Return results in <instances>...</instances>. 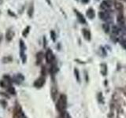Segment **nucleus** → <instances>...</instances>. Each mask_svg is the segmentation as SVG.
I'll return each instance as SVG.
<instances>
[{
	"instance_id": "obj_24",
	"label": "nucleus",
	"mask_w": 126,
	"mask_h": 118,
	"mask_svg": "<svg viewBox=\"0 0 126 118\" xmlns=\"http://www.w3.org/2000/svg\"><path fill=\"white\" fill-rule=\"evenodd\" d=\"M106 73H107V66L106 64H102V74L103 76H106Z\"/></svg>"
},
{
	"instance_id": "obj_16",
	"label": "nucleus",
	"mask_w": 126,
	"mask_h": 118,
	"mask_svg": "<svg viewBox=\"0 0 126 118\" xmlns=\"http://www.w3.org/2000/svg\"><path fill=\"white\" fill-rule=\"evenodd\" d=\"M114 7H115V9L119 11L120 13H122V11L124 10V6L123 4L121 2H114Z\"/></svg>"
},
{
	"instance_id": "obj_18",
	"label": "nucleus",
	"mask_w": 126,
	"mask_h": 118,
	"mask_svg": "<svg viewBox=\"0 0 126 118\" xmlns=\"http://www.w3.org/2000/svg\"><path fill=\"white\" fill-rule=\"evenodd\" d=\"M117 21L121 25L125 24V18H124V16L122 14V13H120V14H118L117 16Z\"/></svg>"
},
{
	"instance_id": "obj_26",
	"label": "nucleus",
	"mask_w": 126,
	"mask_h": 118,
	"mask_svg": "<svg viewBox=\"0 0 126 118\" xmlns=\"http://www.w3.org/2000/svg\"><path fill=\"white\" fill-rule=\"evenodd\" d=\"M7 14H8V15L9 16H10V17H15V18H17V15L16 14L14 11H12L11 10H7Z\"/></svg>"
},
{
	"instance_id": "obj_22",
	"label": "nucleus",
	"mask_w": 126,
	"mask_h": 118,
	"mask_svg": "<svg viewBox=\"0 0 126 118\" xmlns=\"http://www.w3.org/2000/svg\"><path fill=\"white\" fill-rule=\"evenodd\" d=\"M121 31V29L120 28H118L117 26H113L112 27V33H113V35H115V36H117V35L119 34V32Z\"/></svg>"
},
{
	"instance_id": "obj_3",
	"label": "nucleus",
	"mask_w": 126,
	"mask_h": 118,
	"mask_svg": "<svg viewBox=\"0 0 126 118\" xmlns=\"http://www.w3.org/2000/svg\"><path fill=\"white\" fill-rule=\"evenodd\" d=\"M24 115L25 114L23 113L21 106L20 105V104L16 103L13 111V118H22Z\"/></svg>"
},
{
	"instance_id": "obj_20",
	"label": "nucleus",
	"mask_w": 126,
	"mask_h": 118,
	"mask_svg": "<svg viewBox=\"0 0 126 118\" xmlns=\"http://www.w3.org/2000/svg\"><path fill=\"white\" fill-rule=\"evenodd\" d=\"M6 91L7 93L10 94V95H16V94H17V91H16V89L14 88L13 86H10L7 89H6Z\"/></svg>"
},
{
	"instance_id": "obj_23",
	"label": "nucleus",
	"mask_w": 126,
	"mask_h": 118,
	"mask_svg": "<svg viewBox=\"0 0 126 118\" xmlns=\"http://www.w3.org/2000/svg\"><path fill=\"white\" fill-rule=\"evenodd\" d=\"M102 29H103V30L106 33H109V31H110V27L109 23L102 24Z\"/></svg>"
},
{
	"instance_id": "obj_8",
	"label": "nucleus",
	"mask_w": 126,
	"mask_h": 118,
	"mask_svg": "<svg viewBox=\"0 0 126 118\" xmlns=\"http://www.w3.org/2000/svg\"><path fill=\"white\" fill-rule=\"evenodd\" d=\"M45 83H46L45 77L43 76H42L39 77L38 79H36V80H35L33 85H34L35 88H41L45 84Z\"/></svg>"
},
{
	"instance_id": "obj_17",
	"label": "nucleus",
	"mask_w": 126,
	"mask_h": 118,
	"mask_svg": "<svg viewBox=\"0 0 126 118\" xmlns=\"http://www.w3.org/2000/svg\"><path fill=\"white\" fill-rule=\"evenodd\" d=\"M13 57L10 56V55H8V56H5L3 57L2 59V62L3 64H9V63H11L13 61Z\"/></svg>"
},
{
	"instance_id": "obj_35",
	"label": "nucleus",
	"mask_w": 126,
	"mask_h": 118,
	"mask_svg": "<svg viewBox=\"0 0 126 118\" xmlns=\"http://www.w3.org/2000/svg\"><path fill=\"white\" fill-rule=\"evenodd\" d=\"M2 3H3V0H0V5H2Z\"/></svg>"
},
{
	"instance_id": "obj_9",
	"label": "nucleus",
	"mask_w": 126,
	"mask_h": 118,
	"mask_svg": "<svg viewBox=\"0 0 126 118\" xmlns=\"http://www.w3.org/2000/svg\"><path fill=\"white\" fill-rule=\"evenodd\" d=\"M15 36V32L14 31L10 28V29H8L6 31V35H5V38H6V40L7 42H10L12 39H13Z\"/></svg>"
},
{
	"instance_id": "obj_10",
	"label": "nucleus",
	"mask_w": 126,
	"mask_h": 118,
	"mask_svg": "<svg viewBox=\"0 0 126 118\" xmlns=\"http://www.w3.org/2000/svg\"><path fill=\"white\" fill-rule=\"evenodd\" d=\"M24 80H25V77H24V76L21 73H18L16 75L14 78H12V81L16 83V84H20Z\"/></svg>"
},
{
	"instance_id": "obj_28",
	"label": "nucleus",
	"mask_w": 126,
	"mask_h": 118,
	"mask_svg": "<svg viewBox=\"0 0 126 118\" xmlns=\"http://www.w3.org/2000/svg\"><path fill=\"white\" fill-rule=\"evenodd\" d=\"M0 104H1V105H2V107H3V108H6V106H7V102H6V101L3 100V99H1V100H0Z\"/></svg>"
},
{
	"instance_id": "obj_33",
	"label": "nucleus",
	"mask_w": 126,
	"mask_h": 118,
	"mask_svg": "<svg viewBox=\"0 0 126 118\" xmlns=\"http://www.w3.org/2000/svg\"><path fill=\"white\" fill-rule=\"evenodd\" d=\"M46 1L47 2V3H48L50 6H51V2H50V0H46Z\"/></svg>"
},
{
	"instance_id": "obj_2",
	"label": "nucleus",
	"mask_w": 126,
	"mask_h": 118,
	"mask_svg": "<svg viewBox=\"0 0 126 118\" xmlns=\"http://www.w3.org/2000/svg\"><path fill=\"white\" fill-rule=\"evenodd\" d=\"M19 48H20V57L21 58V61L23 64H25L27 61V56L25 54L26 50V45L23 39H20L19 40Z\"/></svg>"
},
{
	"instance_id": "obj_30",
	"label": "nucleus",
	"mask_w": 126,
	"mask_h": 118,
	"mask_svg": "<svg viewBox=\"0 0 126 118\" xmlns=\"http://www.w3.org/2000/svg\"><path fill=\"white\" fill-rule=\"evenodd\" d=\"M41 73L43 76H45V74H46V68H45V66H42V69H41Z\"/></svg>"
},
{
	"instance_id": "obj_19",
	"label": "nucleus",
	"mask_w": 126,
	"mask_h": 118,
	"mask_svg": "<svg viewBox=\"0 0 126 118\" xmlns=\"http://www.w3.org/2000/svg\"><path fill=\"white\" fill-rule=\"evenodd\" d=\"M58 71V66L56 65V63L53 62L52 64H51V66L50 68V73L51 74H54V73H56Z\"/></svg>"
},
{
	"instance_id": "obj_37",
	"label": "nucleus",
	"mask_w": 126,
	"mask_h": 118,
	"mask_svg": "<svg viewBox=\"0 0 126 118\" xmlns=\"http://www.w3.org/2000/svg\"><path fill=\"white\" fill-rule=\"evenodd\" d=\"M22 118H27V117H26V116H25V115H24V116H23V117H22Z\"/></svg>"
},
{
	"instance_id": "obj_27",
	"label": "nucleus",
	"mask_w": 126,
	"mask_h": 118,
	"mask_svg": "<svg viewBox=\"0 0 126 118\" xmlns=\"http://www.w3.org/2000/svg\"><path fill=\"white\" fill-rule=\"evenodd\" d=\"M74 73H75V76H76V77H77V80H78V81H80V75H79V71H78V69H74Z\"/></svg>"
},
{
	"instance_id": "obj_1",
	"label": "nucleus",
	"mask_w": 126,
	"mask_h": 118,
	"mask_svg": "<svg viewBox=\"0 0 126 118\" xmlns=\"http://www.w3.org/2000/svg\"><path fill=\"white\" fill-rule=\"evenodd\" d=\"M67 105V97L65 94H61L59 96L56 103V108L60 113H63L66 109Z\"/></svg>"
},
{
	"instance_id": "obj_4",
	"label": "nucleus",
	"mask_w": 126,
	"mask_h": 118,
	"mask_svg": "<svg viewBox=\"0 0 126 118\" xmlns=\"http://www.w3.org/2000/svg\"><path fill=\"white\" fill-rule=\"evenodd\" d=\"M45 58H46V61L48 63V64H52V63L54 61V55L53 51L50 49H47V52L45 54Z\"/></svg>"
},
{
	"instance_id": "obj_39",
	"label": "nucleus",
	"mask_w": 126,
	"mask_h": 118,
	"mask_svg": "<svg viewBox=\"0 0 126 118\" xmlns=\"http://www.w3.org/2000/svg\"><path fill=\"white\" fill-rule=\"evenodd\" d=\"M77 1H78V0H77Z\"/></svg>"
},
{
	"instance_id": "obj_36",
	"label": "nucleus",
	"mask_w": 126,
	"mask_h": 118,
	"mask_svg": "<svg viewBox=\"0 0 126 118\" xmlns=\"http://www.w3.org/2000/svg\"><path fill=\"white\" fill-rule=\"evenodd\" d=\"M58 118H65L64 117H63V116H60V117H59Z\"/></svg>"
},
{
	"instance_id": "obj_5",
	"label": "nucleus",
	"mask_w": 126,
	"mask_h": 118,
	"mask_svg": "<svg viewBox=\"0 0 126 118\" xmlns=\"http://www.w3.org/2000/svg\"><path fill=\"white\" fill-rule=\"evenodd\" d=\"M98 17H99L101 20L104 21H111L112 17L110 14H109V12L106 11H100L98 12Z\"/></svg>"
},
{
	"instance_id": "obj_38",
	"label": "nucleus",
	"mask_w": 126,
	"mask_h": 118,
	"mask_svg": "<svg viewBox=\"0 0 126 118\" xmlns=\"http://www.w3.org/2000/svg\"><path fill=\"white\" fill-rule=\"evenodd\" d=\"M97 1H99V0H97Z\"/></svg>"
},
{
	"instance_id": "obj_21",
	"label": "nucleus",
	"mask_w": 126,
	"mask_h": 118,
	"mask_svg": "<svg viewBox=\"0 0 126 118\" xmlns=\"http://www.w3.org/2000/svg\"><path fill=\"white\" fill-rule=\"evenodd\" d=\"M30 30H31V26H29V25L26 26L25 28V29H24L23 31H22V36L23 37H27L28 35H29V32H30Z\"/></svg>"
},
{
	"instance_id": "obj_11",
	"label": "nucleus",
	"mask_w": 126,
	"mask_h": 118,
	"mask_svg": "<svg viewBox=\"0 0 126 118\" xmlns=\"http://www.w3.org/2000/svg\"><path fill=\"white\" fill-rule=\"evenodd\" d=\"M34 10H35V7H34V2L32 1V2L30 3V5L29 6V9L27 10V14L29 17L32 18L33 17V14H34Z\"/></svg>"
},
{
	"instance_id": "obj_7",
	"label": "nucleus",
	"mask_w": 126,
	"mask_h": 118,
	"mask_svg": "<svg viewBox=\"0 0 126 118\" xmlns=\"http://www.w3.org/2000/svg\"><path fill=\"white\" fill-rule=\"evenodd\" d=\"M73 10H74V13H75V14H76L79 22H80V24H83V25H87V21H86V18L84 16V14H81L80 12L77 9H74Z\"/></svg>"
},
{
	"instance_id": "obj_25",
	"label": "nucleus",
	"mask_w": 126,
	"mask_h": 118,
	"mask_svg": "<svg viewBox=\"0 0 126 118\" xmlns=\"http://www.w3.org/2000/svg\"><path fill=\"white\" fill-rule=\"evenodd\" d=\"M50 34V38H51V39H52V41H54V42L56 41L57 36H56V33H55V31L54 30H51Z\"/></svg>"
},
{
	"instance_id": "obj_13",
	"label": "nucleus",
	"mask_w": 126,
	"mask_h": 118,
	"mask_svg": "<svg viewBox=\"0 0 126 118\" xmlns=\"http://www.w3.org/2000/svg\"><path fill=\"white\" fill-rule=\"evenodd\" d=\"M86 16L89 19L92 20L95 17V11H94V10L93 9V8H89V9H88V10H87V12H86Z\"/></svg>"
},
{
	"instance_id": "obj_32",
	"label": "nucleus",
	"mask_w": 126,
	"mask_h": 118,
	"mask_svg": "<svg viewBox=\"0 0 126 118\" xmlns=\"http://www.w3.org/2000/svg\"><path fill=\"white\" fill-rule=\"evenodd\" d=\"M90 2V0H81V2L84 4H88Z\"/></svg>"
},
{
	"instance_id": "obj_15",
	"label": "nucleus",
	"mask_w": 126,
	"mask_h": 118,
	"mask_svg": "<svg viewBox=\"0 0 126 118\" xmlns=\"http://www.w3.org/2000/svg\"><path fill=\"white\" fill-rule=\"evenodd\" d=\"M50 94H51V98H52V99L54 101L56 100L57 96H58V89L56 88V87L55 86H52V88H51Z\"/></svg>"
},
{
	"instance_id": "obj_6",
	"label": "nucleus",
	"mask_w": 126,
	"mask_h": 118,
	"mask_svg": "<svg viewBox=\"0 0 126 118\" xmlns=\"http://www.w3.org/2000/svg\"><path fill=\"white\" fill-rule=\"evenodd\" d=\"M112 6V3L109 0H103L101 4H100V8L103 10V11H106L109 12V10L110 11V8Z\"/></svg>"
},
{
	"instance_id": "obj_34",
	"label": "nucleus",
	"mask_w": 126,
	"mask_h": 118,
	"mask_svg": "<svg viewBox=\"0 0 126 118\" xmlns=\"http://www.w3.org/2000/svg\"><path fill=\"white\" fill-rule=\"evenodd\" d=\"M2 35L0 33V43L2 42Z\"/></svg>"
},
{
	"instance_id": "obj_29",
	"label": "nucleus",
	"mask_w": 126,
	"mask_h": 118,
	"mask_svg": "<svg viewBox=\"0 0 126 118\" xmlns=\"http://www.w3.org/2000/svg\"><path fill=\"white\" fill-rule=\"evenodd\" d=\"M0 94H1L2 96L5 97V98H10V94H8V93H5V92H0Z\"/></svg>"
},
{
	"instance_id": "obj_14",
	"label": "nucleus",
	"mask_w": 126,
	"mask_h": 118,
	"mask_svg": "<svg viewBox=\"0 0 126 118\" xmlns=\"http://www.w3.org/2000/svg\"><path fill=\"white\" fill-rule=\"evenodd\" d=\"M35 58H36V65H40L42 63V61H43V58H44V54H43L42 51H39V52H38L36 54V56H35Z\"/></svg>"
},
{
	"instance_id": "obj_31",
	"label": "nucleus",
	"mask_w": 126,
	"mask_h": 118,
	"mask_svg": "<svg viewBox=\"0 0 126 118\" xmlns=\"http://www.w3.org/2000/svg\"><path fill=\"white\" fill-rule=\"evenodd\" d=\"M46 46H47V39H46V37L44 36L43 37V47H46Z\"/></svg>"
},
{
	"instance_id": "obj_12",
	"label": "nucleus",
	"mask_w": 126,
	"mask_h": 118,
	"mask_svg": "<svg viewBox=\"0 0 126 118\" xmlns=\"http://www.w3.org/2000/svg\"><path fill=\"white\" fill-rule=\"evenodd\" d=\"M82 33H83V35H84V38L87 41H90L91 39H92V33H91V31L88 29H83Z\"/></svg>"
}]
</instances>
